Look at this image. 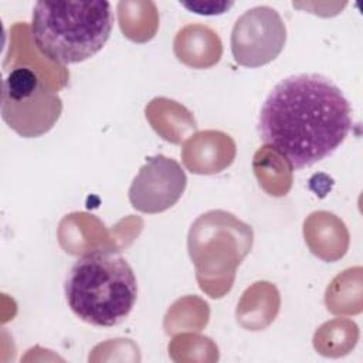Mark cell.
<instances>
[{
    "label": "cell",
    "instance_id": "6",
    "mask_svg": "<svg viewBox=\"0 0 363 363\" xmlns=\"http://www.w3.org/2000/svg\"><path fill=\"white\" fill-rule=\"evenodd\" d=\"M286 28L279 13L257 6L241 14L231 31V52L237 64L258 68L274 61L285 47Z\"/></svg>",
    "mask_w": 363,
    "mask_h": 363
},
{
    "label": "cell",
    "instance_id": "7",
    "mask_svg": "<svg viewBox=\"0 0 363 363\" xmlns=\"http://www.w3.org/2000/svg\"><path fill=\"white\" fill-rule=\"evenodd\" d=\"M187 177L182 166L164 155H156L140 167L129 187V201L138 211L156 214L174 206L183 196Z\"/></svg>",
    "mask_w": 363,
    "mask_h": 363
},
{
    "label": "cell",
    "instance_id": "4",
    "mask_svg": "<svg viewBox=\"0 0 363 363\" xmlns=\"http://www.w3.org/2000/svg\"><path fill=\"white\" fill-rule=\"evenodd\" d=\"M251 227L231 213L213 210L201 214L189 233V252L196 265L200 288L207 291L216 278L228 291L235 268L251 251Z\"/></svg>",
    "mask_w": 363,
    "mask_h": 363
},
{
    "label": "cell",
    "instance_id": "9",
    "mask_svg": "<svg viewBox=\"0 0 363 363\" xmlns=\"http://www.w3.org/2000/svg\"><path fill=\"white\" fill-rule=\"evenodd\" d=\"M191 13L201 16H218L225 13L234 3L233 1H180Z\"/></svg>",
    "mask_w": 363,
    "mask_h": 363
},
{
    "label": "cell",
    "instance_id": "2",
    "mask_svg": "<svg viewBox=\"0 0 363 363\" xmlns=\"http://www.w3.org/2000/svg\"><path fill=\"white\" fill-rule=\"evenodd\" d=\"M69 309L85 323L112 328L122 323L138 299V281L125 257L113 250H92L71 267L65 284Z\"/></svg>",
    "mask_w": 363,
    "mask_h": 363
},
{
    "label": "cell",
    "instance_id": "5",
    "mask_svg": "<svg viewBox=\"0 0 363 363\" xmlns=\"http://www.w3.org/2000/svg\"><path fill=\"white\" fill-rule=\"evenodd\" d=\"M62 112L61 98L30 65L14 67L3 81L1 118L23 138L47 133Z\"/></svg>",
    "mask_w": 363,
    "mask_h": 363
},
{
    "label": "cell",
    "instance_id": "8",
    "mask_svg": "<svg viewBox=\"0 0 363 363\" xmlns=\"http://www.w3.org/2000/svg\"><path fill=\"white\" fill-rule=\"evenodd\" d=\"M176 40L194 47H177L174 45V54L177 58L194 68H206L216 64L221 55V41L216 31L207 26L190 24L182 28Z\"/></svg>",
    "mask_w": 363,
    "mask_h": 363
},
{
    "label": "cell",
    "instance_id": "3",
    "mask_svg": "<svg viewBox=\"0 0 363 363\" xmlns=\"http://www.w3.org/2000/svg\"><path fill=\"white\" fill-rule=\"evenodd\" d=\"M113 27L109 1H37L31 38L40 54L54 64H78L99 52Z\"/></svg>",
    "mask_w": 363,
    "mask_h": 363
},
{
    "label": "cell",
    "instance_id": "1",
    "mask_svg": "<svg viewBox=\"0 0 363 363\" xmlns=\"http://www.w3.org/2000/svg\"><path fill=\"white\" fill-rule=\"evenodd\" d=\"M352 125L350 104L337 85L319 74H299L284 78L268 94L258 132L291 170H299L333 155Z\"/></svg>",
    "mask_w": 363,
    "mask_h": 363
}]
</instances>
